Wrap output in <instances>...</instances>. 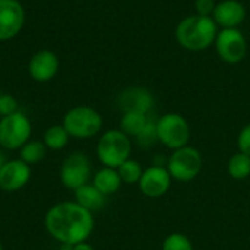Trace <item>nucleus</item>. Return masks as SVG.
Listing matches in <instances>:
<instances>
[{"instance_id": "9b49d317", "label": "nucleus", "mask_w": 250, "mask_h": 250, "mask_svg": "<svg viewBox=\"0 0 250 250\" xmlns=\"http://www.w3.org/2000/svg\"><path fill=\"white\" fill-rule=\"evenodd\" d=\"M25 23V10L18 0H0V41L16 37Z\"/></svg>"}, {"instance_id": "20e7f679", "label": "nucleus", "mask_w": 250, "mask_h": 250, "mask_svg": "<svg viewBox=\"0 0 250 250\" xmlns=\"http://www.w3.org/2000/svg\"><path fill=\"white\" fill-rule=\"evenodd\" d=\"M64 129L75 139H89L100 133L103 127L101 114L88 105H78L70 108L64 117L63 123Z\"/></svg>"}, {"instance_id": "a211bd4d", "label": "nucleus", "mask_w": 250, "mask_h": 250, "mask_svg": "<svg viewBox=\"0 0 250 250\" xmlns=\"http://www.w3.org/2000/svg\"><path fill=\"white\" fill-rule=\"evenodd\" d=\"M69 141H70V135L67 133V130L64 129L63 125L50 126L42 135V142L45 144L47 149H51V151L64 149L67 146Z\"/></svg>"}, {"instance_id": "c756f323", "label": "nucleus", "mask_w": 250, "mask_h": 250, "mask_svg": "<svg viewBox=\"0 0 250 250\" xmlns=\"http://www.w3.org/2000/svg\"><path fill=\"white\" fill-rule=\"evenodd\" d=\"M73 249V246H70V245H60V250H72Z\"/></svg>"}, {"instance_id": "f257e3e1", "label": "nucleus", "mask_w": 250, "mask_h": 250, "mask_svg": "<svg viewBox=\"0 0 250 250\" xmlns=\"http://www.w3.org/2000/svg\"><path fill=\"white\" fill-rule=\"evenodd\" d=\"M44 227L50 237L59 245L75 246L88 242L94 231L95 220L92 212L82 208L75 201H63L47 211Z\"/></svg>"}, {"instance_id": "ddd939ff", "label": "nucleus", "mask_w": 250, "mask_h": 250, "mask_svg": "<svg viewBox=\"0 0 250 250\" xmlns=\"http://www.w3.org/2000/svg\"><path fill=\"white\" fill-rule=\"evenodd\" d=\"M171 176L167 167L163 166H151L144 170L142 177L139 180L141 192L148 198H161L164 196L171 186Z\"/></svg>"}, {"instance_id": "f3484780", "label": "nucleus", "mask_w": 250, "mask_h": 250, "mask_svg": "<svg viewBox=\"0 0 250 250\" xmlns=\"http://www.w3.org/2000/svg\"><path fill=\"white\" fill-rule=\"evenodd\" d=\"M75 202L79 204L82 208L88 209L89 212H95L104 208L105 205V198L92 183H88L75 192Z\"/></svg>"}, {"instance_id": "cd10ccee", "label": "nucleus", "mask_w": 250, "mask_h": 250, "mask_svg": "<svg viewBox=\"0 0 250 250\" xmlns=\"http://www.w3.org/2000/svg\"><path fill=\"white\" fill-rule=\"evenodd\" d=\"M72 250H95V249H94V246H92V245H89L88 242H82V243L75 245Z\"/></svg>"}, {"instance_id": "6e6552de", "label": "nucleus", "mask_w": 250, "mask_h": 250, "mask_svg": "<svg viewBox=\"0 0 250 250\" xmlns=\"http://www.w3.org/2000/svg\"><path fill=\"white\" fill-rule=\"evenodd\" d=\"M92 177V166L85 152L75 151L64 158L60 167V182L66 189L76 190L89 183Z\"/></svg>"}, {"instance_id": "393cba45", "label": "nucleus", "mask_w": 250, "mask_h": 250, "mask_svg": "<svg viewBox=\"0 0 250 250\" xmlns=\"http://www.w3.org/2000/svg\"><path fill=\"white\" fill-rule=\"evenodd\" d=\"M19 111L18 110V101L13 95L10 94H3L0 92V116L4 117V116H9V114H13Z\"/></svg>"}, {"instance_id": "a878e982", "label": "nucleus", "mask_w": 250, "mask_h": 250, "mask_svg": "<svg viewBox=\"0 0 250 250\" xmlns=\"http://www.w3.org/2000/svg\"><path fill=\"white\" fill-rule=\"evenodd\" d=\"M237 145H239L240 152L250 157V123L240 130L239 138H237Z\"/></svg>"}, {"instance_id": "aec40b11", "label": "nucleus", "mask_w": 250, "mask_h": 250, "mask_svg": "<svg viewBox=\"0 0 250 250\" xmlns=\"http://www.w3.org/2000/svg\"><path fill=\"white\" fill-rule=\"evenodd\" d=\"M148 114L142 113H123L120 119V130L129 138H136L145 127Z\"/></svg>"}, {"instance_id": "7c9ffc66", "label": "nucleus", "mask_w": 250, "mask_h": 250, "mask_svg": "<svg viewBox=\"0 0 250 250\" xmlns=\"http://www.w3.org/2000/svg\"><path fill=\"white\" fill-rule=\"evenodd\" d=\"M0 250H4V248H3V243L0 242Z\"/></svg>"}, {"instance_id": "c85d7f7f", "label": "nucleus", "mask_w": 250, "mask_h": 250, "mask_svg": "<svg viewBox=\"0 0 250 250\" xmlns=\"http://www.w3.org/2000/svg\"><path fill=\"white\" fill-rule=\"evenodd\" d=\"M7 161V158H6V155H4V152L0 149V170L3 168V166H4V163Z\"/></svg>"}, {"instance_id": "4be33fe9", "label": "nucleus", "mask_w": 250, "mask_h": 250, "mask_svg": "<svg viewBox=\"0 0 250 250\" xmlns=\"http://www.w3.org/2000/svg\"><path fill=\"white\" fill-rule=\"evenodd\" d=\"M117 171H119V176H120L123 183L135 185V183H139L142 173H144V168L136 160L129 158L117 167Z\"/></svg>"}, {"instance_id": "bb28decb", "label": "nucleus", "mask_w": 250, "mask_h": 250, "mask_svg": "<svg viewBox=\"0 0 250 250\" xmlns=\"http://www.w3.org/2000/svg\"><path fill=\"white\" fill-rule=\"evenodd\" d=\"M215 6H217L215 0H196L195 1V9L198 15L201 16H212Z\"/></svg>"}, {"instance_id": "4468645a", "label": "nucleus", "mask_w": 250, "mask_h": 250, "mask_svg": "<svg viewBox=\"0 0 250 250\" xmlns=\"http://www.w3.org/2000/svg\"><path fill=\"white\" fill-rule=\"evenodd\" d=\"M29 76L37 82H48L59 72V57L50 50L37 51L28 64Z\"/></svg>"}, {"instance_id": "f8f14e48", "label": "nucleus", "mask_w": 250, "mask_h": 250, "mask_svg": "<svg viewBox=\"0 0 250 250\" xmlns=\"http://www.w3.org/2000/svg\"><path fill=\"white\" fill-rule=\"evenodd\" d=\"M155 100L149 89L142 86H129L117 95V105L123 113H152Z\"/></svg>"}, {"instance_id": "9d476101", "label": "nucleus", "mask_w": 250, "mask_h": 250, "mask_svg": "<svg viewBox=\"0 0 250 250\" xmlns=\"http://www.w3.org/2000/svg\"><path fill=\"white\" fill-rule=\"evenodd\" d=\"M32 177V168L21 158L7 160L0 170V190L13 193L23 189Z\"/></svg>"}, {"instance_id": "f03ea898", "label": "nucleus", "mask_w": 250, "mask_h": 250, "mask_svg": "<svg viewBox=\"0 0 250 250\" xmlns=\"http://www.w3.org/2000/svg\"><path fill=\"white\" fill-rule=\"evenodd\" d=\"M177 42L189 51H202L209 48L218 35V25L212 16L192 15L182 19L176 26Z\"/></svg>"}, {"instance_id": "0eeeda50", "label": "nucleus", "mask_w": 250, "mask_h": 250, "mask_svg": "<svg viewBox=\"0 0 250 250\" xmlns=\"http://www.w3.org/2000/svg\"><path fill=\"white\" fill-rule=\"evenodd\" d=\"M157 136L158 142L176 151L189 144L190 126L183 116L177 113H167L157 120Z\"/></svg>"}, {"instance_id": "39448f33", "label": "nucleus", "mask_w": 250, "mask_h": 250, "mask_svg": "<svg viewBox=\"0 0 250 250\" xmlns=\"http://www.w3.org/2000/svg\"><path fill=\"white\" fill-rule=\"evenodd\" d=\"M32 133V123L29 117L16 111L0 119V148L7 151H19Z\"/></svg>"}, {"instance_id": "dca6fc26", "label": "nucleus", "mask_w": 250, "mask_h": 250, "mask_svg": "<svg viewBox=\"0 0 250 250\" xmlns=\"http://www.w3.org/2000/svg\"><path fill=\"white\" fill-rule=\"evenodd\" d=\"M122 179L119 176L117 168H110V167H103L98 171L94 173L92 176V185L104 195L110 196L114 195L120 186H122Z\"/></svg>"}, {"instance_id": "412c9836", "label": "nucleus", "mask_w": 250, "mask_h": 250, "mask_svg": "<svg viewBox=\"0 0 250 250\" xmlns=\"http://www.w3.org/2000/svg\"><path fill=\"white\" fill-rule=\"evenodd\" d=\"M229 174L234 179V180H245L250 176V157L243 154V152H237L234 154L230 161H229Z\"/></svg>"}, {"instance_id": "1a4fd4ad", "label": "nucleus", "mask_w": 250, "mask_h": 250, "mask_svg": "<svg viewBox=\"0 0 250 250\" xmlns=\"http://www.w3.org/2000/svg\"><path fill=\"white\" fill-rule=\"evenodd\" d=\"M215 48L223 62L236 64L246 57L248 42L239 28L221 29L215 38Z\"/></svg>"}, {"instance_id": "b1692460", "label": "nucleus", "mask_w": 250, "mask_h": 250, "mask_svg": "<svg viewBox=\"0 0 250 250\" xmlns=\"http://www.w3.org/2000/svg\"><path fill=\"white\" fill-rule=\"evenodd\" d=\"M161 250H193V245L188 236L173 233L164 239Z\"/></svg>"}, {"instance_id": "7ed1b4c3", "label": "nucleus", "mask_w": 250, "mask_h": 250, "mask_svg": "<svg viewBox=\"0 0 250 250\" xmlns=\"http://www.w3.org/2000/svg\"><path fill=\"white\" fill-rule=\"evenodd\" d=\"M95 152L104 167L117 168L130 158L132 141L120 129H111L100 136Z\"/></svg>"}, {"instance_id": "423d86ee", "label": "nucleus", "mask_w": 250, "mask_h": 250, "mask_svg": "<svg viewBox=\"0 0 250 250\" xmlns=\"http://www.w3.org/2000/svg\"><path fill=\"white\" fill-rule=\"evenodd\" d=\"M204 160L201 152L193 146H183L176 149L167 160V170L171 179L188 183L196 179L202 170Z\"/></svg>"}, {"instance_id": "2eb2a0df", "label": "nucleus", "mask_w": 250, "mask_h": 250, "mask_svg": "<svg viewBox=\"0 0 250 250\" xmlns=\"http://www.w3.org/2000/svg\"><path fill=\"white\" fill-rule=\"evenodd\" d=\"M245 18H246V9L237 0H223L217 3L212 13V19L223 29L240 26Z\"/></svg>"}, {"instance_id": "5701e85b", "label": "nucleus", "mask_w": 250, "mask_h": 250, "mask_svg": "<svg viewBox=\"0 0 250 250\" xmlns=\"http://www.w3.org/2000/svg\"><path fill=\"white\" fill-rule=\"evenodd\" d=\"M157 117L154 116V113L148 114V120L146 125L144 127V130L135 138L138 145H141V148H151L154 146L155 142H158V136H157Z\"/></svg>"}, {"instance_id": "6ab92c4d", "label": "nucleus", "mask_w": 250, "mask_h": 250, "mask_svg": "<svg viewBox=\"0 0 250 250\" xmlns=\"http://www.w3.org/2000/svg\"><path fill=\"white\" fill-rule=\"evenodd\" d=\"M45 155H47V146L42 141L38 139H29L19 149V158L29 166L41 163L45 158Z\"/></svg>"}]
</instances>
